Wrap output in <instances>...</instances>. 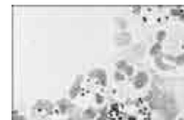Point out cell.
Segmentation results:
<instances>
[{
  "label": "cell",
  "mask_w": 184,
  "mask_h": 120,
  "mask_svg": "<svg viewBox=\"0 0 184 120\" xmlns=\"http://www.w3.org/2000/svg\"><path fill=\"white\" fill-rule=\"evenodd\" d=\"M133 71H134V69L131 65H128L127 67L125 68V70L123 71V74L128 75V76H131L133 74Z\"/></svg>",
  "instance_id": "obj_14"
},
{
  "label": "cell",
  "mask_w": 184,
  "mask_h": 120,
  "mask_svg": "<svg viewBox=\"0 0 184 120\" xmlns=\"http://www.w3.org/2000/svg\"><path fill=\"white\" fill-rule=\"evenodd\" d=\"M96 115H97V112H95L94 109H92V108H87V109L84 110L83 112V117L88 120H92L96 117Z\"/></svg>",
  "instance_id": "obj_8"
},
{
  "label": "cell",
  "mask_w": 184,
  "mask_h": 120,
  "mask_svg": "<svg viewBox=\"0 0 184 120\" xmlns=\"http://www.w3.org/2000/svg\"><path fill=\"white\" fill-rule=\"evenodd\" d=\"M179 120H184V118H182V117H180V118H179Z\"/></svg>",
  "instance_id": "obj_25"
},
{
  "label": "cell",
  "mask_w": 184,
  "mask_h": 120,
  "mask_svg": "<svg viewBox=\"0 0 184 120\" xmlns=\"http://www.w3.org/2000/svg\"><path fill=\"white\" fill-rule=\"evenodd\" d=\"M166 35H167L166 32H165L164 30H160V31H158V32H157L155 38H156L157 42H159V43H161V42H162L165 38H166Z\"/></svg>",
  "instance_id": "obj_10"
},
{
  "label": "cell",
  "mask_w": 184,
  "mask_h": 120,
  "mask_svg": "<svg viewBox=\"0 0 184 120\" xmlns=\"http://www.w3.org/2000/svg\"><path fill=\"white\" fill-rule=\"evenodd\" d=\"M131 41V34L128 33H121L116 36V42L119 46H126L128 45Z\"/></svg>",
  "instance_id": "obj_5"
},
{
  "label": "cell",
  "mask_w": 184,
  "mask_h": 120,
  "mask_svg": "<svg viewBox=\"0 0 184 120\" xmlns=\"http://www.w3.org/2000/svg\"><path fill=\"white\" fill-rule=\"evenodd\" d=\"M36 106H38V108H39V109H44L46 111H51L53 109V105L49 101H45V100L38 101Z\"/></svg>",
  "instance_id": "obj_7"
},
{
  "label": "cell",
  "mask_w": 184,
  "mask_h": 120,
  "mask_svg": "<svg viewBox=\"0 0 184 120\" xmlns=\"http://www.w3.org/2000/svg\"><path fill=\"white\" fill-rule=\"evenodd\" d=\"M164 58L165 59H168L169 61H175V56L174 55H164Z\"/></svg>",
  "instance_id": "obj_20"
},
{
  "label": "cell",
  "mask_w": 184,
  "mask_h": 120,
  "mask_svg": "<svg viewBox=\"0 0 184 120\" xmlns=\"http://www.w3.org/2000/svg\"><path fill=\"white\" fill-rule=\"evenodd\" d=\"M95 101L98 105H102L104 102H105V97L103 96L100 93H96L95 94Z\"/></svg>",
  "instance_id": "obj_16"
},
{
  "label": "cell",
  "mask_w": 184,
  "mask_h": 120,
  "mask_svg": "<svg viewBox=\"0 0 184 120\" xmlns=\"http://www.w3.org/2000/svg\"><path fill=\"white\" fill-rule=\"evenodd\" d=\"M176 65L179 66H182L184 65V53H180L177 56H175V61H174Z\"/></svg>",
  "instance_id": "obj_13"
},
{
  "label": "cell",
  "mask_w": 184,
  "mask_h": 120,
  "mask_svg": "<svg viewBox=\"0 0 184 120\" xmlns=\"http://www.w3.org/2000/svg\"><path fill=\"white\" fill-rule=\"evenodd\" d=\"M161 50H162V45H161V43H159V42H156V43H155V44L152 46L151 50H150V55H151L152 56L155 57V55H158V53L161 52Z\"/></svg>",
  "instance_id": "obj_6"
},
{
  "label": "cell",
  "mask_w": 184,
  "mask_h": 120,
  "mask_svg": "<svg viewBox=\"0 0 184 120\" xmlns=\"http://www.w3.org/2000/svg\"><path fill=\"white\" fill-rule=\"evenodd\" d=\"M141 11V7L140 6H133L132 7V14H139Z\"/></svg>",
  "instance_id": "obj_19"
},
{
  "label": "cell",
  "mask_w": 184,
  "mask_h": 120,
  "mask_svg": "<svg viewBox=\"0 0 184 120\" xmlns=\"http://www.w3.org/2000/svg\"><path fill=\"white\" fill-rule=\"evenodd\" d=\"M83 79V76L82 74H79V75L76 76L75 81H74V83L72 84V86H71V88L69 90V95H70L71 99L77 97V95L80 93V92H81Z\"/></svg>",
  "instance_id": "obj_1"
},
{
  "label": "cell",
  "mask_w": 184,
  "mask_h": 120,
  "mask_svg": "<svg viewBox=\"0 0 184 120\" xmlns=\"http://www.w3.org/2000/svg\"><path fill=\"white\" fill-rule=\"evenodd\" d=\"M114 78H115V80H117V81H124L125 79H126V76H125V74L122 73V71H116L115 73H114Z\"/></svg>",
  "instance_id": "obj_12"
},
{
  "label": "cell",
  "mask_w": 184,
  "mask_h": 120,
  "mask_svg": "<svg viewBox=\"0 0 184 120\" xmlns=\"http://www.w3.org/2000/svg\"><path fill=\"white\" fill-rule=\"evenodd\" d=\"M128 120H136V118L134 116H130V118H128Z\"/></svg>",
  "instance_id": "obj_24"
},
{
  "label": "cell",
  "mask_w": 184,
  "mask_h": 120,
  "mask_svg": "<svg viewBox=\"0 0 184 120\" xmlns=\"http://www.w3.org/2000/svg\"><path fill=\"white\" fill-rule=\"evenodd\" d=\"M58 106H59V109H60V112H61V115H65L71 108L74 107L71 102L66 98H63L60 101H58Z\"/></svg>",
  "instance_id": "obj_4"
},
{
  "label": "cell",
  "mask_w": 184,
  "mask_h": 120,
  "mask_svg": "<svg viewBox=\"0 0 184 120\" xmlns=\"http://www.w3.org/2000/svg\"><path fill=\"white\" fill-rule=\"evenodd\" d=\"M117 22H118V25H119V27L121 28V29H126L127 28V26H128V24H127V21L125 20V19H123V18H117Z\"/></svg>",
  "instance_id": "obj_17"
},
{
  "label": "cell",
  "mask_w": 184,
  "mask_h": 120,
  "mask_svg": "<svg viewBox=\"0 0 184 120\" xmlns=\"http://www.w3.org/2000/svg\"><path fill=\"white\" fill-rule=\"evenodd\" d=\"M155 65H156V67H157L159 70H162V71H169V70H174V69H175L174 66H171V65H169V64H166V63H164L163 61L158 62V63H156Z\"/></svg>",
  "instance_id": "obj_9"
},
{
  "label": "cell",
  "mask_w": 184,
  "mask_h": 120,
  "mask_svg": "<svg viewBox=\"0 0 184 120\" xmlns=\"http://www.w3.org/2000/svg\"><path fill=\"white\" fill-rule=\"evenodd\" d=\"M96 120H107V117H105V116H99V117H98Z\"/></svg>",
  "instance_id": "obj_22"
},
{
  "label": "cell",
  "mask_w": 184,
  "mask_h": 120,
  "mask_svg": "<svg viewBox=\"0 0 184 120\" xmlns=\"http://www.w3.org/2000/svg\"><path fill=\"white\" fill-rule=\"evenodd\" d=\"M111 110H112V111H117V110H118V104H117V103L112 104V105H111Z\"/></svg>",
  "instance_id": "obj_21"
},
{
  "label": "cell",
  "mask_w": 184,
  "mask_h": 120,
  "mask_svg": "<svg viewBox=\"0 0 184 120\" xmlns=\"http://www.w3.org/2000/svg\"><path fill=\"white\" fill-rule=\"evenodd\" d=\"M171 15L172 16H175V17H179L184 11L181 10V9H179V8H176V9H172L171 10Z\"/></svg>",
  "instance_id": "obj_15"
},
{
  "label": "cell",
  "mask_w": 184,
  "mask_h": 120,
  "mask_svg": "<svg viewBox=\"0 0 184 120\" xmlns=\"http://www.w3.org/2000/svg\"><path fill=\"white\" fill-rule=\"evenodd\" d=\"M149 81V76L145 71H139V73L134 76L132 84L136 89H142Z\"/></svg>",
  "instance_id": "obj_2"
},
{
  "label": "cell",
  "mask_w": 184,
  "mask_h": 120,
  "mask_svg": "<svg viewBox=\"0 0 184 120\" xmlns=\"http://www.w3.org/2000/svg\"><path fill=\"white\" fill-rule=\"evenodd\" d=\"M13 120H25V117H24L23 115H18L17 111H14L13 112Z\"/></svg>",
  "instance_id": "obj_18"
},
{
  "label": "cell",
  "mask_w": 184,
  "mask_h": 120,
  "mask_svg": "<svg viewBox=\"0 0 184 120\" xmlns=\"http://www.w3.org/2000/svg\"><path fill=\"white\" fill-rule=\"evenodd\" d=\"M89 76L92 78H96L100 82L102 86L105 87L107 85V73L103 69H94L89 73Z\"/></svg>",
  "instance_id": "obj_3"
},
{
  "label": "cell",
  "mask_w": 184,
  "mask_h": 120,
  "mask_svg": "<svg viewBox=\"0 0 184 120\" xmlns=\"http://www.w3.org/2000/svg\"><path fill=\"white\" fill-rule=\"evenodd\" d=\"M128 64L126 60H119V61L116 63V67H117V71H123L125 70V68L127 67Z\"/></svg>",
  "instance_id": "obj_11"
},
{
  "label": "cell",
  "mask_w": 184,
  "mask_h": 120,
  "mask_svg": "<svg viewBox=\"0 0 184 120\" xmlns=\"http://www.w3.org/2000/svg\"><path fill=\"white\" fill-rule=\"evenodd\" d=\"M179 19H180V20H182V21H184V13H183V14H182L179 16Z\"/></svg>",
  "instance_id": "obj_23"
}]
</instances>
